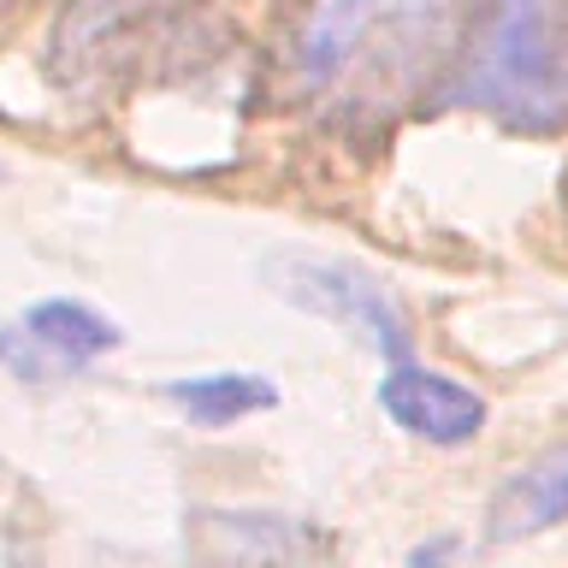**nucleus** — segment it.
<instances>
[{"instance_id": "obj_1", "label": "nucleus", "mask_w": 568, "mask_h": 568, "mask_svg": "<svg viewBox=\"0 0 568 568\" xmlns=\"http://www.w3.org/2000/svg\"><path fill=\"white\" fill-rule=\"evenodd\" d=\"M462 36V0H314L296 65L332 113L397 119L444 71Z\"/></svg>"}, {"instance_id": "obj_2", "label": "nucleus", "mask_w": 568, "mask_h": 568, "mask_svg": "<svg viewBox=\"0 0 568 568\" xmlns=\"http://www.w3.org/2000/svg\"><path fill=\"white\" fill-rule=\"evenodd\" d=\"M462 89L521 131H550L568 113L562 0H497L491 36Z\"/></svg>"}, {"instance_id": "obj_3", "label": "nucleus", "mask_w": 568, "mask_h": 568, "mask_svg": "<svg viewBox=\"0 0 568 568\" xmlns=\"http://www.w3.org/2000/svg\"><path fill=\"white\" fill-rule=\"evenodd\" d=\"M278 278V296L296 302L308 314H326L337 326H349L362 344H373L390 367L408 362V326L403 314L390 308V296L379 291V278H367L362 266H344V261H308V255H291L273 266Z\"/></svg>"}, {"instance_id": "obj_4", "label": "nucleus", "mask_w": 568, "mask_h": 568, "mask_svg": "<svg viewBox=\"0 0 568 568\" xmlns=\"http://www.w3.org/2000/svg\"><path fill=\"white\" fill-rule=\"evenodd\" d=\"M379 408L390 415V426H403L408 438H426V444H474L486 433V397L468 390L450 373H433V367H390L379 379Z\"/></svg>"}, {"instance_id": "obj_5", "label": "nucleus", "mask_w": 568, "mask_h": 568, "mask_svg": "<svg viewBox=\"0 0 568 568\" xmlns=\"http://www.w3.org/2000/svg\"><path fill=\"white\" fill-rule=\"evenodd\" d=\"M18 332H24V344L36 349L42 373H78V367L95 362V355L119 349V326L101 320L95 308H83V302H36Z\"/></svg>"}, {"instance_id": "obj_6", "label": "nucleus", "mask_w": 568, "mask_h": 568, "mask_svg": "<svg viewBox=\"0 0 568 568\" xmlns=\"http://www.w3.org/2000/svg\"><path fill=\"white\" fill-rule=\"evenodd\" d=\"M568 515V450L539 456L527 474H515L491 504V539H527Z\"/></svg>"}, {"instance_id": "obj_7", "label": "nucleus", "mask_w": 568, "mask_h": 568, "mask_svg": "<svg viewBox=\"0 0 568 568\" xmlns=\"http://www.w3.org/2000/svg\"><path fill=\"white\" fill-rule=\"evenodd\" d=\"M166 397L184 408L195 426H231L243 415H261V408L278 403V390L261 379V373H202V379H172Z\"/></svg>"}, {"instance_id": "obj_8", "label": "nucleus", "mask_w": 568, "mask_h": 568, "mask_svg": "<svg viewBox=\"0 0 568 568\" xmlns=\"http://www.w3.org/2000/svg\"><path fill=\"white\" fill-rule=\"evenodd\" d=\"M202 521L220 532V557L225 562H243V568H291L296 562V550H314L320 539L308 527H296V521H278V515H202Z\"/></svg>"}]
</instances>
